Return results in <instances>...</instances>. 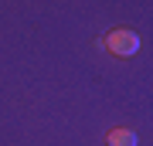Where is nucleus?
<instances>
[{
	"label": "nucleus",
	"instance_id": "obj_1",
	"mask_svg": "<svg viewBox=\"0 0 153 146\" xmlns=\"http://www.w3.org/2000/svg\"><path fill=\"white\" fill-rule=\"evenodd\" d=\"M105 48H109L112 54H136L140 51V34L136 31H112L109 38H105Z\"/></svg>",
	"mask_w": 153,
	"mask_h": 146
},
{
	"label": "nucleus",
	"instance_id": "obj_2",
	"mask_svg": "<svg viewBox=\"0 0 153 146\" xmlns=\"http://www.w3.org/2000/svg\"><path fill=\"white\" fill-rule=\"evenodd\" d=\"M109 146H136V133L133 129H112L109 133Z\"/></svg>",
	"mask_w": 153,
	"mask_h": 146
}]
</instances>
